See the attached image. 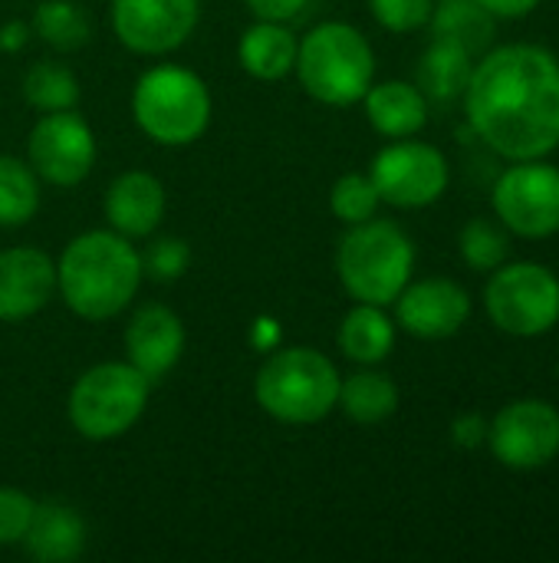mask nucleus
<instances>
[{
    "instance_id": "obj_1",
    "label": "nucleus",
    "mask_w": 559,
    "mask_h": 563,
    "mask_svg": "<svg viewBox=\"0 0 559 563\" xmlns=\"http://www.w3.org/2000/svg\"><path fill=\"white\" fill-rule=\"evenodd\" d=\"M461 99L471 132L511 162L547 158L559 145V59L544 46L488 49Z\"/></svg>"
},
{
    "instance_id": "obj_2",
    "label": "nucleus",
    "mask_w": 559,
    "mask_h": 563,
    "mask_svg": "<svg viewBox=\"0 0 559 563\" xmlns=\"http://www.w3.org/2000/svg\"><path fill=\"white\" fill-rule=\"evenodd\" d=\"M142 257L115 231H86L66 244L56 264V290L82 320L119 317L142 287Z\"/></svg>"
},
{
    "instance_id": "obj_3",
    "label": "nucleus",
    "mask_w": 559,
    "mask_h": 563,
    "mask_svg": "<svg viewBox=\"0 0 559 563\" xmlns=\"http://www.w3.org/2000/svg\"><path fill=\"white\" fill-rule=\"evenodd\" d=\"M339 369L329 356L310 346H287L267 356L257 369V406L287 426H313L326 419L339 402Z\"/></svg>"
},
{
    "instance_id": "obj_4",
    "label": "nucleus",
    "mask_w": 559,
    "mask_h": 563,
    "mask_svg": "<svg viewBox=\"0 0 559 563\" xmlns=\"http://www.w3.org/2000/svg\"><path fill=\"white\" fill-rule=\"evenodd\" d=\"M415 247L412 238L392 221L349 224L336 247V274L353 300L389 307L412 280Z\"/></svg>"
},
{
    "instance_id": "obj_5",
    "label": "nucleus",
    "mask_w": 559,
    "mask_h": 563,
    "mask_svg": "<svg viewBox=\"0 0 559 563\" xmlns=\"http://www.w3.org/2000/svg\"><path fill=\"white\" fill-rule=\"evenodd\" d=\"M293 69L313 99L326 106H353L372 86L376 53L356 26L326 20L300 40Z\"/></svg>"
},
{
    "instance_id": "obj_6",
    "label": "nucleus",
    "mask_w": 559,
    "mask_h": 563,
    "mask_svg": "<svg viewBox=\"0 0 559 563\" xmlns=\"http://www.w3.org/2000/svg\"><path fill=\"white\" fill-rule=\"evenodd\" d=\"M132 115L152 142L171 148L191 145L211 122V92L198 73L165 63L135 82Z\"/></svg>"
},
{
    "instance_id": "obj_7",
    "label": "nucleus",
    "mask_w": 559,
    "mask_h": 563,
    "mask_svg": "<svg viewBox=\"0 0 559 563\" xmlns=\"http://www.w3.org/2000/svg\"><path fill=\"white\" fill-rule=\"evenodd\" d=\"M152 383L125 363H99L69 389V422L82 439L109 442L125 435L148 406Z\"/></svg>"
},
{
    "instance_id": "obj_8",
    "label": "nucleus",
    "mask_w": 559,
    "mask_h": 563,
    "mask_svg": "<svg viewBox=\"0 0 559 563\" xmlns=\"http://www.w3.org/2000/svg\"><path fill=\"white\" fill-rule=\"evenodd\" d=\"M484 310L507 336H540L559 323L557 274L534 261L501 264L484 287Z\"/></svg>"
},
{
    "instance_id": "obj_9",
    "label": "nucleus",
    "mask_w": 559,
    "mask_h": 563,
    "mask_svg": "<svg viewBox=\"0 0 559 563\" xmlns=\"http://www.w3.org/2000/svg\"><path fill=\"white\" fill-rule=\"evenodd\" d=\"M494 214L517 238H550L559 231V168L544 158L514 162L494 185Z\"/></svg>"
},
{
    "instance_id": "obj_10",
    "label": "nucleus",
    "mask_w": 559,
    "mask_h": 563,
    "mask_svg": "<svg viewBox=\"0 0 559 563\" xmlns=\"http://www.w3.org/2000/svg\"><path fill=\"white\" fill-rule=\"evenodd\" d=\"M369 178L385 205L428 208L445 195L451 172L448 158L435 145L399 139L372 158Z\"/></svg>"
},
{
    "instance_id": "obj_11",
    "label": "nucleus",
    "mask_w": 559,
    "mask_h": 563,
    "mask_svg": "<svg viewBox=\"0 0 559 563\" xmlns=\"http://www.w3.org/2000/svg\"><path fill=\"white\" fill-rule=\"evenodd\" d=\"M488 442L504 468H544L559 455V412L544 399H517L494 416Z\"/></svg>"
},
{
    "instance_id": "obj_12",
    "label": "nucleus",
    "mask_w": 559,
    "mask_h": 563,
    "mask_svg": "<svg viewBox=\"0 0 559 563\" xmlns=\"http://www.w3.org/2000/svg\"><path fill=\"white\" fill-rule=\"evenodd\" d=\"M26 155H30V168L43 181L56 188H72L92 172L96 135L76 109L43 112V119L30 129Z\"/></svg>"
},
{
    "instance_id": "obj_13",
    "label": "nucleus",
    "mask_w": 559,
    "mask_h": 563,
    "mask_svg": "<svg viewBox=\"0 0 559 563\" xmlns=\"http://www.w3.org/2000/svg\"><path fill=\"white\" fill-rule=\"evenodd\" d=\"M198 16L201 0H112L115 36L142 56L178 49L194 33Z\"/></svg>"
},
{
    "instance_id": "obj_14",
    "label": "nucleus",
    "mask_w": 559,
    "mask_h": 563,
    "mask_svg": "<svg viewBox=\"0 0 559 563\" xmlns=\"http://www.w3.org/2000/svg\"><path fill=\"white\" fill-rule=\"evenodd\" d=\"M399 327L418 340H448L471 317V297L461 284L448 277H428L418 284H405L395 297Z\"/></svg>"
},
{
    "instance_id": "obj_15",
    "label": "nucleus",
    "mask_w": 559,
    "mask_h": 563,
    "mask_svg": "<svg viewBox=\"0 0 559 563\" xmlns=\"http://www.w3.org/2000/svg\"><path fill=\"white\" fill-rule=\"evenodd\" d=\"M185 353V327L175 310L145 303L125 327V360L148 379H165Z\"/></svg>"
},
{
    "instance_id": "obj_16",
    "label": "nucleus",
    "mask_w": 559,
    "mask_h": 563,
    "mask_svg": "<svg viewBox=\"0 0 559 563\" xmlns=\"http://www.w3.org/2000/svg\"><path fill=\"white\" fill-rule=\"evenodd\" d=\"M56 294V264L40 247L0 251V320L16 323L40 313Z\"/></svg>"
},
{
    "instance_id": "obj_17",
    "label": "nucleus",
    "mask_w": 559,
    "mask_h": 563,
    "mask_svg": "<svg viewBox=\"0 0 559 563\" xmlns=\"http://www.w3.org/2000/svg\"><path fill=\"white\" fill-rule=\"evenodd\" d=\"M105 221L122 238H148L165 218V185L142 168L122 172L102 201Z\"/></svg>"
},
{
    "instance_id": "obj_18",
    "label": "nucleus",
    "mask_w": 559,
    "mask_h": 563,
    "mask_svg": "<svg viewBox=\"0 0 559 563\" xmlns=\"http://www.w3.org/2000/svg\"><path fill=\"white\" fill-rule=\"evenodd\" d=\"M23 548L40 563L76 561L86 548V521L59 501L36 505L33 521L23 534Z\"/></svg>"
},
{
    "instance_id": "obj_19",
    "label": "nucleus",
    "mask_w": 559,
    "mask_h": 563,
    "mask_svg": "<svg viewBox=\"0 0 559 563\" xmlns=\"http://www.w3.org/2000/svg\"><path fill=\"white\" fill-rule=\"evenodd\" d=\"M362 102L372 129L385 139H412L428 122V99L422 96L418 86L402 79L369 86Z\"/></svg>"
},
{
    "instance_id": "obj_20",
    "label": "nucleus",
    "mask_w": 559,
    "mask_h": 563,
    "mask_svg": "<svg viewBox=\"0 0 559 563\" xmlns=\"http://www.w3.org/2000/svg\"><path fill=\"white\" fill-rule=\"evenodd\" d=\"M297 49L300 40L277 20H257L237 46L241 66L254 76V79H283L293 73L297 66Z\"/></svg>"
},
{
    "instance_id": "obj_21",
    "label": "nucleus",
    "mask_w": 559,
    "mask_h": 563,
    "mask_svg": "<svg viewBox=\"0 0 559 563\" xmlns=\"http://www.w3.org/2000/svg\"><path fill=\"white\" fill-rule=\"evenodd\" d=\"M497 16H491L478 0H435L432 10V36L461 46L465 53L478 56L488 53L491 40H494V23Z\"/></svg>"
},
{
    "instance_id": "obj_22",
    "label": "nucleus",
    "mask_w": 559,
    "mask_h": 563,
    "mask_svg": "<svg viewBox=\"0 0 559 563\" xmlns=\"http://www.w3.org/2000/svg\"><path fill=\"white\" fill-rule=\"evenodd\" d=\"M471 59L474 56L465 53L461 46L445 43V40H432V46L418 59V82L415 86L422 89L425 99L448 106V102L465 96L471 69H474Z\"/></svg>"
},
{
    "instance_id": "obj_23",
    "label": "nucleus",
    "mask_w": 559,
    "mask_h": 563,
    "mask_svg": "<svg viewBox=\"0 0 559 563\" xmlns=\"http://www.w3.org/2000/svg\"><path fill=\"white\" fill-rule=\"evenodd\" d=\"M395 346V327L389 313L376 303H356L339 323V350L353 363L376 366Z\"/></svg>"
},
{
    "instance_id": "obj_24",
    "label": "nucleus",
    "mask_w": 559,
    "mask_h": 563,
    "mask_svg": "<svg viewBox=\"0 0 559 563\" xmlns=\"http://www.w3.org/2000/svg\"><path fill=\"white\" fill-rule=\"evenodd\" d=\"M353 422L359 426H379L399 409V389L385 373H356L339 383V402H336Z\"/></svg>"
},
{
    "instance_id": "obj_25",
    "label": "nucleus",
    "mask_w": 559,
    "mask_h": 563,
    "mask_svg": "<svg viewBox=\"0 0 559 563\" xmlns=\"http://www.w3.org/2000/svg\"><path fill=\"white\" fill-rule=\"evenodd\" d=\"M40 208V175L30 162L0 155V228L26 224Z\"/></svg>"
},
{
    "instance_id": "obj_26",
    "label": "nucleus",
    "mask_w": 559,
    "mask_h": 563,
    "mask_svg": "<svg viewBox=\"0 0 559 563\" xmlns=\"http://www.w3.org/2000/svg\"><path fill=\"white\" fill-rule=\"evenodd\" d=\"M33 33L53 49H79L92 36V23L72 0H43L33 13Z\"/></svg>"
},
{
    "instance_id": "obj_27",
    "label": "nucleus",
    "mask_w": 559,
    "mask_h": 563,
    "mask_svg": "<svg viewBox=\"0 0 559 563\" xmlns=\"http://www.w3.org/2000/svg\"><path fill=\"white\" fill-rule=\"evenodd\" d=\"M23 99L40 112H63L79 102V82L63 63L40 59L23 76Z\"/></svg>"
},
{
    "instance_id": "obj_28",
    "label": "nucleus",
    "mask_w": 559,
    "mask_h": 563,
    "mask_svg": "<svg viewBox=\"0 0 559 563\" xmlns=\"http://www.w3.org/2000/svg\"><path fill=\"white\" fill-rule=\"evenodd\" d=\"M458 247H461V257H465L468 267H474V271H494V267H501L507 261L511 238H507V231L497 221L474 218V221H468L461 228Z\"/></svg>"
},
{
    "instance_id": "obj_29",
    "label": "nucleus",
    "mask_w": 559,
    "mask_h": 563,
    "mask_svg": "<svg viewBox=\"0 0 559 563\" xmlns=\"http://www.w3.org/2000/svg\"><path fill=\"white\" fill-rule=\"evenodd\" d=\"M382 198L369 175H343L329 191V208L343 224H362L376 218Z\"/></svg>"
},
{
    "instance_id": "obj_30",
    "label": "nucleus",
    "mask_w": 559,
    "mask_h": 563,
    "mask_svg": "<svg viewBox=\"0 0 559 563\" xmlns=\"http://www.w3.org/2000/svg\"><path fill=\"white\" fill-rule=\"evenodd\" d=\"M142 257V274L152 280H178L191 264V247L181 238H155Z\"/></svg>"
},
{
    "instance_id": "obj_31",
    "label": "nucleus",
    "mask_w": 559,
    "mask_h": 563,
    "mask_svg": "<svg viewBox=\"0 0 559 563\" xmlns=\"http://www.w3.org/2000/svg\"><path fill=\"white\" fill-rule=\"evenodd\" d=\"M33 511H36V501L26 492L0 485V548L23 544V534L33 521Z\"/></svg>"
},
{
    "instance_id": "obj_32",
    "label": "nucleus",
    "mask_w": 559,
    "mask_h": 563,
    "mask_svg": "<svg viewBox=\"0 0 559 563\" xmlns=\"http://www.w3.org/2000/svg\"><path fill=\"white\" fill-rule=\"evenodd\" d=\"M372 16L392 33H412L432 20L435 0H369Z\"/></svg>"
},
{
    "instance_id": "obj_33",
    "label": "nucleus",
    "mask_w": 559,
    "mask_h": 563,
    "mask_svg": "<svg viewBox=\"0 0 559 563\" xmlns=\"http://www.w3.org/2000/svg\"><path fill=\"white\" fill-rule=\"evenodd\" d=\"M451 439L458 449H478L488 442V419L478 416V412H468V416H458L455 426H451Z\"/></svg>"
},
{
    "instance_id": "obj_34",
    "label": "nucleus",
    "mask_w": 559,
    "mask_h": 563,
    "mask_svg": "<svg viewBox=\"0 0 559 563\" xmlns=\"http://www.w3.org/2000/svg\"><path fill=\"white\" fill-rule=\"evenodd\" d=\"M310 0H247V7L257 13V20H277V23H287L293 20L297 13H303Z\"/></svg>"
},
{
    "instance_id": "obj_35",
    "label": "nucleus",
    "mask_w": 559,
    "mask_h": 563,
    "mask_svg": "<svg viewBox=\"0 0 559 563\" xmlns=\"http://www.w3.org/2000/svg\"><path fill=\"white\" fill-rule=\"evenodd\" d=\"M491 16H501V20H517V16H527L537 10L540 0H478Z\"/></svg>"
},
{
    "instance_id": "obj_36",
    "label": "nucleus",
    "mask_w": 559,
    "mask_h": 563,
    "mask_svg": "<svg viewBox=\"0 0 559 563\" xmlns=\"http://www.w3.org/2000/svg\"><path fill=\"white\" fill-rule=\"evenodd\" d=\"M26 40H30V23L10 20V23L0 26V49L3 53H20L26 46Z\"/></svg>"
}]
</instances>
